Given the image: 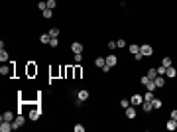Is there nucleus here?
Segmentation results:
<instances>
[{"label":"nucleus","instance_id":"nucleus-1","mask_svg":"<svg viewBox=\"0 0 177 132\" xmlns=\"http://www.w3.org/2000/svg\"><path fill=\"white\" fill-rule=\"evenodd\" d=\"M0 73H2L4 77H12V75H14V67H12V63L2 65V67H0Z\"/></svg>","mask_w":177,"mask_h":132},{"label":"nucleus","instance_id":"nucleus-2","mask_svg":"<svg viewBox=\"0 0 177 132\" xmlns=\"http://www.w3.org/2000/svg\"><path fill=\"white\" fill-rule=\"evenodd\" d=\"M24 122H26V118H24L22 114H18V116H16V118L12 120V128H14V130H18V128H22V126H24Z\"/></svg>","mask_w":177,"mask_h":132},{"label":"nucleus","instance_id":"nucleus-3","mask_svg":"<svg viewBox=\"0 0 177 132\" xmlns=\"http://www.w3.org/2000/svg\"><path fill=\"white\" fill-rule=\"evenodd\" d=\"M39 116H42V110H39V107H32V109H30V116H28V118L35 122Z\"/></svg>","mask_w":177,"mask_h":132},{"label":"nucleus","instance_id":"nucleus-4","mask_svg":"<svg viewBox=\"0 0 177 132\" xmlns=\"http://www.w3.org/2000/svg\"><path fill=\"white\" fill-rule=\"evenodd\" d=\"M140 53L144 55V57H150V55H154V47L152 45H140Z\"/></svg>","mask_w":177,"mask_h":132},{"label":"nucleus","instance_id":"nucleus-5","mask_svg":"<svg viewBox=\"0 0 177 132\" xmlns=\"http://www.w3.org/2000/svg\"><path fill=\"white\" fill-rule=\"evenodd\" d=\"M130 103H132L134 107L142 105V103H144V95H138V93H136V95H132V99H130Z\"/></svg>","mask_w":177,"mask_h":132},{"label":"nucleus","instance_id":"nucleus-6","mask_svg":"<svg viewBox=\"0 0 177 132\" xmlns=\"http://www.w3.org/2000/svg\"><path fill=\"white\" fill-rule=\"evenodd\" d=\"M10 130H14V128H12V122L0 120V132H10Z\"/></svg>","mask_w":177,"mask_h":132},{"label":"nucleus","instance_id":"nucleus-7","mask_svg":"<svg viewBox=\"0 0 177 132\" xmlns=\"http://www.w3.org/2000/svg\"><path fill=\"white\" fill-rule=\"evenodd\" d=\"M14 118H16V116H14V112H12V110H4V112H2V116H0V120H8V122H12Z\"/></svg>","mask_w":177,"mask_h":132},{"label":"nucleus","instance_id":"nucleus-8","mask_svg":"<svg viewBox=\"0 0 177 132\" xmlns=\"http://www.w3.org/2000/svg\"><path fill=\"white\" fill-rule=\"evenodd\" d=\"M71 49H73V53H83V44H81V42H73V44H71Z\"/></svg>","mask_w":177,"mask_h":132},{"label":"nucleus","instance_id":"nucleus-9","mask_svg":"<svg viewBox=\"0 0 177 132\" xmlns=\"http://www.w3.org/2000/svg\"><path fill=\"white\" fill-rule=\"evenodd\" d=\"M116 63H118V57H116V55H114V53H110V55H108V57H106V65L114 67V65H116Z\"/></svg>","mask_w":177,"mask_h":132},{"label":"nucleus","instance_id":"nucleus-10","mask_svg":"<svg viewBox=\"0 0 177 132\" xmlns=\"http://www.w3.org/2000/svg\"><path fill=\"white\" fill-rule=\"evenodd\" d=\"M142 110L152 112V110H154V103H152V101H144V103H142Z\"/></svg>","mask_w":177,"mask_h":132},{"label":"nucleus","instance_id":"nucleus-11","mask_svg":"<svg viewBox=\"0 0 177 132\" xmlns=\"http://www.w3.org/2000/svg\"><path fill=\"white\" fill-rule=\"evenodd\" d=\"M88 95H91V93H88L87 89H81V91L77 93V99H79V101H87V99H88Z\"/></svg>","mask_w":177,"mask_h":132},{"label":"nucleus","instance_id":"nucleus-12","mask_svg":"<svg viewBox=\"0 0 177 132\" xmlns=\"http://www.w3.org/2000/svg\"><path fill=\"white\" fill-rule=\"evenodd\" d=\"M154 81H155V85H157V89H161L163 85H165V75H157Z\"/></svg>","mask_w":177,"mask_h":132},{"label":"nucleus","instance_id":"nucleus-13","mask_svg":"<svg viewBox=\"0 0 177 132\" xmlns=\"http://www.w3.org/2000/svg\"><path fill=\"white\" fill-rule=\"evenodd\" d=\"M8 59H10V55H8V51L2 47V49H0V61H2V63H8Z\"/></svg>","mask_w":177,"mask_h":132},{"label":"nucleus","instance_id":"nucleus-14","mask_svg":"<svg viewBox=\"0 0 177 132\" xmlns=\"http://www.w3.org/2000/svg\"><path fill=\"white\" fill-rule=\"evenodd\" d=\"M126 116H128V118H136V107H134V105H130V107L126 109Z\"/></svg>","mask_w":177,"mask_h":132},{"label":"nucleus","instance_id":"nucleus-15","mask_svg":"<svg viewBox=\"0 0 177 132\" xmlns=\"http://www.w3.org/2000/svg\"><path fill=\"white\" fill-rule=\"evenodd\" d=\"M165 128L167 130H177V120H173V118H169V120H167V124H165Z\"/></svg>","mask_w":177,"mask_h":132},{"label":"nucleus","instance_id":"nucleus-16","mask_svg":"<svg viewBox=\"0 0 177 132\" xmlns=\"http://www.w3.org/2000/svg\"><path fill=\"white\" fill-rule=\"evenodd\" d=\"M37 73V67L33 65V63H28V77H33Z\"/></svg>","mask_w":177,"mask_h":132},{"label":"nucleus","instance_id":"nucleus-17","mask_svg":"<svg viewBox=\"0 0 177 132\" xmlns=\"http://www.w3.org/2000/svg\"><path fill=\"white\" fill-rule=\"evenodd\" d=\"M95 65L102 69V67L106 65V57H97V59H95Z\"/></svg>","mask_w":177,"mask_h":132},{"label":"nucleus","instance_id":"nucleus-18","mask_svg":"<svg viewBox=\"0 0 177 132\" xmlns=\"http://www.w3.org/2000/svg\"><path fill=\"white\" fill-rule=\"evenodd\" d=\"M144 87L148 89V91H155V89H157V85H155V81H154V79H150V81L146 83Z\"/></svg>","mask_w":177,"mask_h":132},{"label":"nucleus","instance_id":"nucleus-19","mask_svg":"<svg viewBox=\"0 0 177 132\" xmlns=\"http://www.w3.org/2000/svg\"><path fill=\"white\" fill-rule=\"evenodd\" d=\"M39 42L49 45V42H51V36H49V34H42V36H39Z\"/></svg>","mask_w":177,"mask_h":132},{"label":"nucleus","instance_id":"nucleus-20","mask_svg":"<svg viewBox=\"0 0 177 132\" xmlns=\"http://www.w3.org/2000/svg\"><path fill=\"white\" fill-rule=\"evenodd\" d=\"M42 16H44L45 20H49V18H53V10H51V8H45V10L42 12Z\"/></svg>","mask_w":177,"mask_h":132},{"label":"nucleus","instance_id":"nucleus-21","mask_svg":"<svg viewBox=\"0 0 177 132\" xmlns=\"http://www.w3.org/2000/svg\"><path fill=\"white\" fill-rule=\"evenodd\" d=\"M47 34H49L51 38H59V34H61V30H59V28H51V30H47Z\"/></svg>","mask_w":177,"mask_h":132},{"label":"nucleus","instance_id":"nucleus-22","mask_svg":"<svg viewBox=\"0 0 177 132\" xmlns=\"http://www.w3.org/2000/svg\"><path fill=\"white\" fill-rule=\"evenodd\" d=\"M146 75H148L150 79H155V77H157V69H155V67H152V69H148V73H146Z\"/></svg>","mask_w":177,"mask_h":132},{"label":"nucleus","instance_id":"nucleus-23","mask_svg":"<svg viewBox=\"0 0 177 132\" xmlns=\"http://www.w3.org/2000/svg\"><path fill=\"white\" fill-rule=\"evenodd\" d=\"M81 75H83V69L77 65L75 69H73V77H75V79H81Z\"/></svg>","mask_w":177,"mask_h":132},{"label":"nucleus","instance_id":"nucleus-24","mask_svg":"<svg viewBox=\"0 0 177 132\" xmlns=\"http://www.w3.org/2000/svg\"><path fill=\"white\" fill-rule=\"evenodd\" d=\"M175 71H177V69H175L173 65H171V67H167V71H165V77H175Z\"/></svg>","mask_w":177,"mask_h":132},{"label":"nucleus","instance_id":"nucleus-25","mask_svg":"<svg viewBox=\"0 0 177 132\" xmlns=\"http://www.w3.org/2000/svg\"><path fill=\"white\" fill-rule=\"evenodd\" d=\"M130 53H132V55L140 53V45H136V44H130Z\"/></svg>","mask_w":177,"mask_h":132},{"label":"nucleus","instance_id":"nucleus-26","mask_svg":"<svg viewBox=\"0 0 177 132\" xmlns=\"http://www.w3.org/2000/svg\"><path fill=\"white\" fill-rule=\"evenodd\" d=\"M161 65L163 67H171L173 65V63H171V57H163V59H161Z\"/></svg>","mask_w":177,"mask_h":132},{"label":"nucleus","instance_id":"nucleus-27","mask_svg":"<svg viewBox=\"0 0 177 132\" xmlns=\"http://www.w3.org/2000/svg\"><path fill=\"white\" fill-rule=\"evenodd\" d=\"M154 91H146V95H144V101H154Z\"/></svg>","mask_w":177,"mask_h":132},{"label":"nucleus","instance_id":"nucleus-28","mask_svg":"<svg viewBox=\"0 0 177 132\" xmlns=\"http://www.w3.org/2000/svg\"><path fill=\"white\" fill-rule=\"evenodd\" d=\"M130 105H132V103H130L128 99H122V101H120V107H122V109H128Z\"/></svg>","mask_w":177,"mask_h":132},{"label":"nucleus","instance_id":"nucleus-29","mask_svg":"<svg viewBox=\"0 0 177 132\" xmlns=\"http://www.w3.org/2000/svg\"><path fill=\"white\" fill-rule=\"evenodd\" d=\"M45 2H47V8H51V10H53V8L57 6V2H55V0H45Z\"/></svg>","mask_w":177,"mask_h":132},{"label":"nucleus","instance_id":"nucleus-30","mask_svg":"<svg viewBox=\"0 0 177 132\" xmlns=\"http://www.w3.org/2000/svg\"><path fill=\"white\" fill-rule=\"evenodd\" d=\"M152 103H154V110L155 109H161V101H159V99H154Z\"/></svg>","mask_w":177,"mask_h":132},{"label":"nucleus","instance_id":"nucleus-31","mask_svg":"<svg viewBox=\"0 0 177 132\" xmlns=\"http://www.w3.org/2000/svg\"><path fill=\"white\" fill-rule=\"evenodd\" d=\"M59 45V40L57 38H51V42H49V47H57Z\"/></svg>","mask_w":177,"mask_h":132},{"label":"nucleus","instance_id":"nucleus-32","mask_svg":"<svg viewBox=\"0 0 177 132\" xmlns=\"http://www.w3.org/2000/svg\"><path fill=\"white\" fill-rule=\"evenodd\" d=\"M165 71H167V67H163V65L157 67V75H165Z\"/></svg>","mask_w":177,"mask_h":132},{"label":"nucleus","instance_id":"nucleus-33","mask_svg":"<svg viewBox=\"0 0 177 132\" xmlns=\"http://www.w3.org/2000/svg\"><path fill=\"white\" fill-rule=\"evenodd\" d=\"M65 77H67V79L73 77V67H67V69H65Z\"/></svg>","mask_w":177,"mask_h":132},{"label":"nucleus","instance_id":"nucleus-34","mask_svg":"<svg viewBox=\"0 0 177 132\" xmlns=\"http://www.w3.org/2000/svg\"><path fill=\"white\" fill-rule=\"evenodd\" d=\"M75 63H81L83 61V53H75V59H73Z\"/></svg>","mask_w":177,"mask_h":132},{"label":"nucleus","instance_id":"nucleus-35","mask_svg":"<svg viewBox=\"0 0 177 132\" xmlns=\"http://www.w3.org/2000/svg\"><path fill=\"white\" fill-rule=\"evenodd\" d=\"M116 47H118V45H116V42H108V49H110V51H114Z\"/></svg>","mask_w":177,"mask_h":132},{"label":"nucleus","instance_id":"nucleus-36","mask_svg":"<svg viewBox=\"0 0 177 132\" xmlns=\"http://www.w3.org/2000/svg\"><path fill=\"white\" fill-rule=\"evenodd\" d=\"M75 132H85V126L83 124H75Z\"/></svg>","mask_w":177,"mask_h":132},{"label":"nucleus","instance_id":"nucleus-37","mask_svg":"<svg viewBox=\"0 0 177 132\" xmlns=\"http://www.w3.org/2000/svg\"><path fill=\"white\" fill-rule=\"evenodd\" d=\"M37 8H39V10L44 12L45 8H47V2H39V4H37Z\"/></svg>","mask_w":177,"mask_h":132},{"label":"nucleus","instance_id":"nucleus-38","mask_svg":"<svg viewBox=\"0 0 177 132\" xmlns=\"http://www.w3.org/2000/svg\"><path fill=\"white\" fill-rule=\"evenodd\" d=\"M116 45H118V47H126V40H118Z\"/></svg>","mask_w":177,"mask_h":132},{"label":"nucleus","instance_id":"nucleus-39","mask_svg":"<svg viewBox=\"0 0 177 132\" xmlns=\"http://www.w3.org/2000/svg\"><path fill=\"white\" fill-rule=\"evenodd\" d=\"M134 59H136V61H142V59H144V55H142V53H136V55H134Z\"/></svg>","mask_w":177,"mask_h":132},{"label":"nucleus","instance_id":"nucleus-40","mask_svg":"<svg viewBox=\"0 0 177 132\" xmlns=\"http://www.w3.org/2000/svg\"><path fill=\"white\" fill-rule=\"evenodd\" d=\"M110 69H112L110 65H104V67H102V73H108V71H110Z\"/></svg>","mask_w":177,"mask_h":132},{"label":"nucleus","instance_id":"nucleus-41","mask_svg":"<svg viewBox=\"0 0 177 132\" xmlns=\"http://www.w3.org/2000/svg\"><path fill=\"white\" fill-rule=\"evenodd\" d=\"M171 118H173V120H177V110H171Z\"/></svg>","mask_w":177,"mask_h":132},{"label":"nucleus","instance_id":"nucleus-42","mask_svg":"<svg viewBox=\"0 0 177 132\" xmlns=\"http://www.w3.org/2000/svg\"><path fill=\"white\" fill-rule=\"evenodd\" d=\"M175 77H177V71H175Z\"/></svg>","mask_w":177,"mask_h":132}]
</instances>
